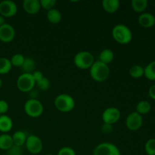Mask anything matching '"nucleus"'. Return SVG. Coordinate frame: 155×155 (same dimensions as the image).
<instances>
[{"label":"nucleus","instance_id":"393cba45","mask_svg":"<svg viewBox=\"0 0 155 155\" xmlns=\"http://www.w3.org/2000/svg\"><path fill=\"white\" fill-rule=\"evenodd\" d=\"M144 76L148 80H155V61L150 62L145 68H144Z\"/></svg>","mask_w":155,"mask_h":155},{"label":"nucleus","instance_id":"2eb2a0df","mask_svg":"<svg viewBox=\"0 0 155 155\" xmlns=\"http://www.w3.org/2000/svg\"><path fill=\"white\" fill-rule=\"evenodd\" d=\"M101 5L106 12L114 14L119 9L120 2L119 0H103Z\"/></svg>","mask_w":155,"mask_h":155},{"label":"nucleus","instance_id":"20e7f679","mask_svg":"<svg viewBox=\"0 0 155 155\" xmlns=\"http://www.w3.org/2000/svg\"><path fill=\"white\" fill-rule=\"evenodd\" d=\"M95 61L93 54L88 51H82L77 53L74 58L75 66L81 70L89 69Z\"/></svg>","mask_w":155,"mask_h":155},{"label":"nucleus","instance_id":"4468645a","mask_svg":"<svg viewBox=\"0 0 155 155\" xmlns=\"http://www.w3.org/2000/svg\"><path fill=\"white\" fill-rule=\"evenodd\" d=\"M138 21L141 27L150 28L155 25V16L148 12H143L139 15Z\"/></svg>","mask_w":155,"mask_h":155},{"label":"nucleus","instance_id":"c756f323","mask_svg":"<svg viewBox=\"0 0 155 155\" xmlns=\"http://www.w3.org/2000/svg\"><path fill=\"white\" fill-rule=\"evenodd\" d=\"M36 85L40 90L46 91L49 89L50 81L47 77H44L42 80H39V82H37V83H36Z\"/></svg>","mask_w":155,"mask_h":155},{"label":"nucleus","instance_id":"412c9836","mask_svg":"<svg viewBox=\"0 0 155 155\" xmlns=\"http://www.w3.org/2000/svg\"><path fill=\"white\" fill-rule=\"evenodd\" d=\"M12 140H13L14 145H16V146L21 147L24 145H25L26 140H27V136H26L25 133L21 130H18L14 133V134L12 135Z\"/></svg>","mask_w":155,"mask_h":155},{"label":"nucleus","instance_id":"f257e3e1","mask_svg":"<svg viewBox=\"0 0 155 155\" xmlns=\"http://www.w3.org/2000/svg\"><path fill=\"white\" fill-rule=\"evenodd\" d=\"M110 71L108 65L98 60L95 61L89 68V74L92 80L99 83L107 80L110 76Z\"/></svg>","mask_w":155,"mask_h":155},{"label":"nucleus","instance_id":"72a5a7b5","mask_svg":"<svg viewBox=\"0 0 155 155\" xmlns=\"http://www.w3.org/2000/svg\"><path fill=\"white\" fill-rule=\"evenodd\" d=\"M31 74H32V77H33V80H34L35 83H37V82H39V80H42V79L44 77L43 74H42V73L39 71H35L34 72Z\"/></svg>","mask_w":155,"mask_h":155},{"label":"nucleus","instance_id":"b1692460","mask_svg":"<svg viewBox=\"0 0 155 155\" xmlns=\"http://www.w3.org/2000/svg\"><path fill=\"white\" fill-rule=\"evenodd\" d=\"M12 68V65L11 64L10 59L7 58H0V74H7L10 72Z\"/></svg>","mask_w":155,"mask_h":155},{"label":"nucleus","instance_id":"ea45409f","mask_svg":"<svg viewBox=\"0 0 155 155\" xmlns=\"http://www.w3.org/2000/svg\"><path fill=\"white\" fill-rule=\"evenodd\" d=\"M0 155H5V154H0Z\"/></svg>","mask_w":155,"mask_h":155},{"label":"nucleus","instance_id":"ddd939ff","mask_svg":"<svg viewBox=\"0 0 155 155\" xmlns=\"http://www.w3.org/2000/svg\"><path fill=\"white\" fill-rule=\"evenodd\" d=\"M22 5L24 11L29 15H36L41 8L39 0H24Z\"/></svg>","mask_w":155,"mask_h":155},{"label":"nucleus","instance_id":"c9c22d12","mask_svg":"<svg viewBox=\"0 0 155 155\" xmlns=\"http://www.w3.org/2000/svg\"><path fill=\"white\" fill-rule=\"evenodd\" d=\"M103 133H110V131L112 130L111 125H107V124H104V126L102 127V129H101Z\"/></svg>","mask_w":155,"mask_h":155},{"label":"nucleus","instance_id":"6e6552de","mask_svg":"<svg viewBox=\"0 0 155 155\" xmlns=\"http://www.w3.org/2000/svg\"><path fill=\"white\" fill-rule=\"evenodd\" d=\"M25 146L30 154H38L42 151L43 143L39 136H35V135H30L27 138Z\"/></svg>","mask_w":155,"mask_h":155},{"label":"nucleus","instance_id":"39448f33","mask_svg":"<svg viewBox=\"0 0 155 155\" xmlns=\"http://www.w3.org/2000/svg\"><path fill=\"white\" fill-rule=\"evenodd\" d=\"M43 105L37 98H30L24 104V111L30 117H39L43 113Z\"/></svg>","mask_w":155,"mask_h":155},{"label":"nucleus","instance_id":"58836bf2","mask_svg":"<svg viewBox=\"0 0 155 155\" xmlns=\"http://www.w3.org/2000/svg\"><path fill=\"white\" fill-rule=\"evenodd\" d=\"M45 155H54V154H45Z\"/></svg>","mask_w":155,"mask_h":155},{"label":"nucleus","instance_id":"4c0bfd02","mask_svg":"<svg viewBox=\"0 0 155 155\" xmlns=\"http://www.w3.org/2000/svg\"><path fill=\"white\" fill-rule=\"evenodd\" d=\"M2 86V79L0 78V88Z\"/></svg>","mask_w":155,"mask_h":155},{"label":"nucleus","instance_id":"e433bc0d","mask_svg":"<svg viewBox=\"0 0 155 155\" xmlns=\"http://www.w3.org/2000/svg\"><path fill=\"white\" fill-rule=\"evenodd\" d=\"M5 23V19L4 17L0 15V27L2 26Z\"/></svg>","mask_w":155,"mask_h":155},{"label":"nucleus","instance_id":"a211bd4d","mask_svg":"<svg viewBox=\"0 0 155 155\" xmlns=\"http://www.w3.org/2000/svg\"><path fill=\"white\" fill-rule=\"evenodd\" d=\"M114 58V51L111 49H109V48H105V49H103L100 52L98 61L105 64L108 65L109 64L111 63Z\"/></svg>","mask_w":155,"mask_h":155},{"label":"nucleus","instance_id":"f8f14e48","mask_svg":"<svg viewBox=\"0 0 155 155\" xmlns=\"http://www.w3.org/2000/svg\"><path fill=\"white\" fill-rule=\"evenodd\" d=\"M15 28L13 26L10 24L5 23L2 26L0 27V41L5 43H8L11 42L15 37Z\"/></svg>","mask_w":155,"mask_h":155},{"label":"nucleus","instance_id":"6ab92c4d","mask_svg":"<svg viewBox=\"0 0 155 155\" xmlns=\"http://www.w3.org/2000/svg\"><path fill=\"white\" fill-rule=\"evenodd\" d=\"M46 18L50 23L53 24H57L61 21L62 15L60 11L54 8L47 12Z\"/></svg>","mask_w":155,"mask_h":155},{"label":"nucleus","instance_id":"dca6fc26","mask_svg":"<svg viewBox=\"0 0 155 155\" xmlns=\"http://www.w3.org/2000/svg\"><path fill=\"white\" fill-rule=\"evenodd\" d=\"M13 127L12 119L8 115H0V132L2 133H7Z\"/></svg>","mask_w":155,"mask_h":155},{"label":"nucleus","instance_id":"4be33fe9","mask_svg":"<svg viewBox=\"0 0 155 155\" xmlns=\"http://www.w3.org/2000/svg\"><path fill=\"white\" fill-rule=\"evenodd\" d=\"M148 2L147 0H133L131 2V7L133 11L137 13H143L147 8Z\"/></svg>","mask_w":155,"mask_h":155},{"label":"nucleus","instance_id":"f03ea898","mask_svg":"<svg viewBox=\"0 0 155 155\" xmlns=\"http://www.w3.org/2000/svg\"><path fill=\"white\" fill-rule=\"evenodd\" d=\"M111 34L114 39L121 45L129 44L133 39V33L131 30L123 24L115 25L112 29Z\"/></svg>","mask_w":155,"mask_h":155},{"label":"nucleus","instance_id":"f3484780","mask_svg":"<svg viewBox=\"0 0 155 155\" xmlns=\"http://www.w3.org/2000/svg\"><path fill=\"white\" fill-rule=\"evenodd\" d=\"M14 145L12 136L8 133L0 135V149L8 151Z\"/></svg>","mask_w":155,"mask_h":155},{"label":"nucleus","instance_id":"9b49d317","mask_svg":"<svg viewBox=\"0 0 155 155\" xmlns=\"http://www.w3.org/2000/svg\"><path fill=\"white\" fill-rule=\"evenodd\" d=\"M18 12V6L12 0H3L0 2V15L4 18L15 16Z\"/></svg>","mask_w":155,"mask_h":155},{"label":"nucleus","instance_id":"5701e85b","mask_svg":"<svg viewBox=\"0 0 155 155\" xmlns=\"http://www.w3.org/2000/svg\"><path fill=\"white\" fill-rule=\"evenodd\" d=\"M151 110V104L149 101H141L136 104V112L138 114H141L142 116L143 114H148Z\"/></svg>","mask_w":155,"mask_h":155},{"label":"nucleus","instance_id":"a878e982","mask_svg":"<svg viewBox=\"0 0 155 155\" xmlns=\"http://www.w3.org/2000/svg\"><path fill=\"white\" fill-rule=\"evenodd\" d=\"M129 74L134 79L141 78L144 76V68H142L141 65L139 64L133 65L130 68Z\"/></svg>","mask_w":155,"mask_h":155},{"label":"nucleus","instance_id":"aec40b11","mask_svg":"<svg viewBox=\"0 0 155 155\" xmlns=\"http://www.w3.org/2000/svg\"><path fill=\"white\" fill-rule=\"evenodd\" d=\"M35 66H36L35 61L32 58L27 57L25 58V60L22 66L21 67V69L23 71V74H33L35 71Z\"/></svg>","mask_w":155,"mask_h":155},{"label":"nucleus","instance_id":"bb28decb","mask_svg":"<svg viewBox=\"0 0 155 155\" xmlns=\"http://www.w3.org/2000/svg\"><path fill=\"white\" fill-rule=\"evenodd\" d=\"M24 60H25V57L22 54L18 53V54H15L12 56V58L10 59V61L12 67L21 68L24 63Z\"/></svg>","mask_w":155,"mask_h":155},{"label":"nucleus","instance_id":"7c9ffc66","mask_svg":"<svg viewBox=\"0 0 155 155\" xmlns=\"http://www.w3.org/2000/svg\"><path fill=\"white\" fill-rule=\"evenodd\" d=\"M57 155H77V154H76V151L72 148L65 146L59 150Z\"/></svg>","mask_w":155,"mask_h":155},{"label":"nucleus","instance_id":"2f4dec72","mask_svg":"<svg viewBox=\"0 0 155 155\" xmlns=\"http://www.w3.org/2000/svg\"><path fill=\"white\" fill-rule=\"evenodd\" d=\"M5 155H22V149L21 147L13 145L11 148L7 151Z\"/></svg>","mask_w":155,"mask_h":155},{"label":"nucleus","instance_id":"0eeeda50","mask_svg":"<svg viewBox=\"0 0 155 155\" xmlns=\"http://www.w3.org/2000/svg\"><path fill=\"white\" fill-rule=\"evenodd\" d=\"M36 85L31 74H21L17 80V87L22 92H30Z\"/></svg>","mask_w":155,"mask_h":155},{"label":"nucleus","instance_id":"f704fd0d","mask_svg":"<svg viewBox=\"0 0 155 155\" xmlns=\"http://www.w3.org/2000/svg\"><path fill=\"white\" fill-rule=\"evenodd\" d=\"M148 95L152 99L155 100V84L152 85L148 89Z\"/></svg>","mask_w":155,"mask_h":155},{"label":"nucleus","instance_id":"473e14b6","mask_svg":"<svg viewBox=\"0 0 155 155\" xmlns=\"http://www.w3.org/2000/svg\"><path fill=\"white\" fill-rule=\"evenodd\" d=\"M8 104L5 100H0V115L5 114L6 112L8 110Z\"/></svg>","mask_w":155,"mask_h":155},{"label":"nucleus","instance_id":"9d476101","mask_svg":"<svg viewBox=\"0 0 155 155\" xmlns=\"http://www.w3.org/2000/svg\"><path fill=\"white\" fill-rule=\"evenodd\" d=\"M125 123L128 130L136 131L142 127L143 124V117L137 112H132L127 116Z\"/></svg>","mask_w":155,"mask_h":155},{"label":"nucleus","instance_id":"1a4fd4ad","mask_svg":"<svg viewBox=\"0 0 155 155\" xmlns=\"http://www.w3.org/2000/svg\"><path fill=\"white\" fill-rule=\"evenodd\" d=\"M121 117V113L118 108L115 107H110L103 111L101 117L104 124L113 125L116 124Z\"/></svg>","mask_w":155,"mask_h":155},{"label":"nucleus","instance_id":"423d86ee","mask_svg":"<svg viewBox=\"0 0 155 155\" xmlns=\"http://www.w3.org/2000/svg\"><path fill=\"white\" fill-rule=\"evenodd\" d=\"M92 155H121L117 145L110 142H102L94 148Z\"/></svg>","mask_w":155,"mask_h":155},{"label":"nucleus","instance_id":"cd10ccee","mask_svg":"<svg viewBox=\"0 0 155 155\" xmlns=\"http://www.w3.org/2000/svg\"><path fill=\"white\" fill-rule=\"evenodd\" d=\"M145 151L148 155H155V139H150L147 141Z\"/></svg>","mask_w":155,"mask_h":155},{"label":"nucleus","instance_id":"c85d7f7f","mask_svg":"<svg viewBox=\"0 0 155 155\" xmlns=\"http://www.w3.org/2000/svg\"><path fill=\"white\" fill-rule=\"evenodd\" d=\"M39 2H40L41 8L47 11L54 8V5L57 3L56 0H39Z\"/></svg>","mask_w":155,"mask_h":155},{"label":"nucleus","instance_id":"7ed1b4c3","mask_svg":"<svg viewBox=\"0 0 155 155\" xmlns=\"http://www.w3.org/2000/svg\"><path fill=\"white\" fill-rule=\"evenodd\" d=\"M54 104L58 110L63 113H68L71 111L75 107V100L71 95L60 94L55 97Z\"/></svg>","mask_w":155,"mask_h":155}]
</instances>
